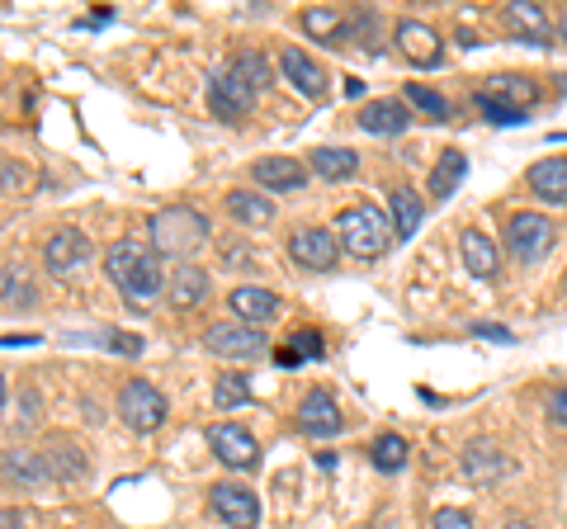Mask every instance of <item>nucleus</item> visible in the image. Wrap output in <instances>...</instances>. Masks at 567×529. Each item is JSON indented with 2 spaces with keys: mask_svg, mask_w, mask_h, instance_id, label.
Returning a JSON list of instances; mask_svg holds the SVG:
<instances>
[{
  "mask_svg": "<svg viewBox=\"0 0 567 529\" xmlns=\"http://www.w3.org/2000/svg\"><path fill=\"white\" fill-rule=\"evenodd\" d=\"M104 274L114 279V289L128 298V303H152L156 293H162V264H156V251L152 246H142L133 237H123L110 246V256H104Z\"/></svg>",
  "mask_w": 567,
  "mask_h": 529,
  "instance_id": "f257e3e1",
  "label": "nucleus"
},
{
  "mask_svg": "<svg viewBox=\"0 0 567 529\" xmlns=\"http://www.w3.org/2000/svg\"><path fill=\"white\" fill-rule=\"evenodd\" d=\"M147 232H152V251L156 256L185 260L208 241V218L199 214V208H189V204H171V208H162V214H152Z\"/></svg>",
  "mask_w": 567,
  "mask_h": 529,
  "instance_id": "f03ea898",
  "label": "nucleus"
},
{
  "mask_svg": "<svg viewBox=\"0 0 567 529\" xmlns=\"http://www.w3.org/2000/svg\"><path fill=\"white\" fill-rule=\"evenodd\" d=\"M336 241L341 251L354 256V260H379L388 246H393V222H388L374 204H350L341 218H336Z\"/></svg>",
  "mask_w": 567,
  "mask_h": 529,
  "instance_id": "7ed1b4c3",
  "label": "nucleus"
},
{
  "mask_svg": "<svg viewBox=\"0 0 567 529\" xmlns=\"http://www.w3.org/2000/svg\"><path fill=\"white\" fill-rule=\"evenodd\" d=\"M166 393L156 383L147 378H133V383H123V393H118V416H123V426L137 431V435H152V431H162V421H166Z\"/></svg>",
  "mask_w": 567,
  "mask_h": 529,
  "instance_id": "20e7f679",
  "label": "nucleus"
},
{
  "mask_svg": "<svg viewBox=\"0 0 567 529\" xmlns=\"http://www.w3.org/2000/svg\"><path fill=\"white\" fill-rule=\"evenodd\" d=\"M554 241H558V227L548 222L544 214H511L506 218V251L516 256L520 264H535V260H544L548 251H554Z\"/></svg>",
  "mask_w": 567,
  "mask_h": 529,
  "instance_id": "39448f33",
  "label": "nucleus"
},
{
  "mask_svg": "<svg viewBox=\"0 0 567 529\" xmlns=\"http://www.w3.org/2000/svg\"><path fill=\"white\" fill-rule=\"evenodd\" d=\"M208 506L227 529H256L260 525V497L251 487H237V483H213L208 487Z\"/></svg>",
  "mask_w": 567,
  "mask_h": 529,
  "instance_id": "423d86ee",
  "label": "nucleus"
},
{
  "mask_svg": "<svg viewBox=\"0 0 567 529\" xmlns=\"http://www.w3.org/2000/svg\"><path fill=\"white\" fill-rule=\"evenodd\" d=\"M208 445H213V454H218V464L237 468V473L260 464L256 435L246 431V426H237V421H213V426H208Z\"/></svg>",
  "mask_w": 567,
  "mask_h": 529,
  "instance_id": "0eeeda50",
  "label": "nucleus"
},
{
  "mask_svg": "<svg viewBox=\"0 0 567 529\" xmlns=\"http://www.w3.org/2000/svg\"><path fill=\"white\" fill-rule=\"evenodd\" d=\"M43 260H48V270L58 279L81 274L85 264H91V237H85L81 227H58V232L43 241Z\"/></svg>",
  "mask_w": 567,
  "mask_h": 529,
  "instance_id": "6e6552de",
  "label": "nucleus"
},
{
  "mask_svg": "<svg viewBox=\"0 0 567 529\" xmlns=\"http://www.w3.org/2000/svg\"><path fill=\"white\" fill-rule=\"evenodd\" d=\"M208 355H218V360H256L265 355V336L256 326H246V322H218V326H208Z\"/></svg>",
  "mask_w": 567,
  "mask_h": 529,
  "instance_id": "1a4fd4ad",
  "label": "nucleus"
},
{
  "mask_svg": "<svg viewBox=\"0 0 567 529\" xmlns=\"http://www.w3.org/2000/svg\"><path fill=\"white\" fill-rule=\"evenodd\" d=\"M336 256H341V241H336L331 227H298L289 237V260L303 264V270H331Z\"/></svg>",
  "mask_w": 567,
  "mask_h": 529,
  "instance_id": "9d476101",
  "label": "nucleus"
},
{
  "mask_svg": "<svg viewBox=\"0 0 567 529\" xmlns=\"http://www.w3.org/2000/svg\"><path fill=\"white\" fill-rule=\"evenodd\" d=\"M298 431L312 435V439H331L346 431V416L341 407H336V397L327 393V387H312V393L298 402Z\"/></svg>",
  "mask_w": 567,
  "mask_h": 529,
  "instance_id": "9b49d317",
  "label": "nucleus"
},
{
  "mask_svg": "<svg viewBox=\"0 0 567 529\" xmlns=\"http://www.w3.org/2000/svg\"><path fill=\"white\" fill-rule=\"evenodd\" d=\"M251 91L233 76V72H213L208 76V110L213 118H223V123H241L246 114H251Z\"/></svg>",
  "mask_w": 567,
  "mask_h": 529,
  "instance_id": "f8f14e48",
  "label": "nucleus"
},
{
  "mask_svg": "<svg viewBox=\"0 0 567 529\" xmlns=\"http://www.w3.org/2000/svg\"><path fill=\"white\" fill-rule=\"evenodd\" d=\"M279 72L284 81L293 85L303 100H327V72H322V62H312L303 48H284V58H279Z\"/></svg>",
  "mask_w": 567,
  "mask_h": 529,
  "instance_id": "ddd939ff",
  "label": "nucleus"
},
{
  "mask_svg": "<svg viewBox=\"0 0 567 529\" xmlns=\"http://www.w3.org/2000/svg\"><path fill=\"white\" fill-rule=\"evenodd\" d=\"M251 180L270 194H298L308 185V166L298 156H260L251 166Z\"/></svg>",
  "mask_w": 567,
  "mask_h": 529,
  "instance_id": "4468645a",
  "label": "nucleus"
},
{
  "mask_svg": "<svg viewBox=\"0 0 567 529\" xmlns=\"http://www.w3.org/2000/svg\"><path fill=\"white\" fill-rule=\"evenodd\" d=\"M506 473H511V458L496 439H473V445L464 449V478L468 483L492 487V483H502Z\"/></svg>",
  "mask_w": 567,
  "mask_h": 529,
  "instance_id": "2eb2a0df",
  "label": "nucleus"
},
{
  "mask_svg": "<svg viewBox=\"0 0 567 529\" xmlns=\"http://www.w3.org/2000/svg\"><path fill=\"white\" fill-rule=\"evenodd\" d=\"M393 43L398 52L412 66H435L440 62V52H445V43H440V33L431 24H421V20H402L398 33H393Z\"/></svg>",
  "mask_w": 567,
  "mask_h": 529,
  "instance_id": "dca6fc26",
  "label": "nucleus"
},
{
  "mask_svg": "<svg viewBox=\"0 0 567 529\" xmlns=\"http://www.w3.org/2000/svg\"><path fill=\"white\" fill-rule=\"evenodd\" d=\"M227 308L237 312V322H246V326H265V322H275L279 317V293H270V289H256V284H241V289H233L227 293Z\"/></svg>",
  "mask_w": 567,
  "mask_h": 529,
  "instance_id": "f3484780",
  "label": "nucleus"
},
{
  "mask_svg": "<svg viewBox=\"0 0 567 529\" xmlns=\"http://www.w3.org/2000/svg\"><path fill=\"white\" fill-rule=\"evenodd\" d=\"M502 20H506V29L516 33V39H525V43H548V39H554L548 10L535 6V0H511V6L502 10Z\"/></svg>",
  "mask_w": 567,
  "mask_h": 529,
  "instance_id": "a211bd4d",
  "label": "nucleus"
},
{
  "mask_svg": "<svg viewBox=\"0 0 567 529\" xmlns=\"http://www.w3.org/2000/svg\"><path fill=\"white\" fill-rule=\"evenodd\" d=\"M525 185L544 204H567V156H544L525 170Z\"/></svg>",
  "mask_w": 567,
  "mask_h": 529,
  "instance_id": "6ab92c4d",
  "label": "nucleus"
},
{
  "mask_svg": "<svg viewBox=\"0 0 567 529\" xmlns=\"http://www.w3.org/2000/svg\"><path fill=\"white\" fill-rule=\"evenodd\" d=\"M360 128L374 137H398L412 128V110H406V100H374L360 110Z\"/></svg>",
  "mask_w": 567,
  "mask_h": 529,
  "instance_id": "aec40b11",
  "label": "nucleus"
},
{
  "mask_svg": "<svg viewBox=\"0 0 567 529\" xmlns=\"http://www.w3.org/2000/svg\"><path fill=\"white\" fill-rule=\"evenodd\" d=\"M166 298H171L175 312L204 308V303H208V270H199V264H181V270H171Z\"/></svg>",
  "mask_w": 567,
  "mask_h": 529,
  "instance_id": "412c9836",
  "label": "nucleus"
},
{
  "mask_svg": "<svg viewBox=\"0 0 567 529\" xmlns=\"http://www.w3.org/2000/svg\"><path fill=\"white\" fill-rule=\"evenodd\" d=\"M0 478L10 487H39L48 483V464L29 449H10V454H0Z\"/></svg>",
  "mask_w": 567,
  "mask_h": 529,
  "instance_id": "4be33fe9",
  "label": "nucleus"
},
{
  "mask_svg": "<svg viewBox=\"0 0 567 529\" xmlns=\"http://www.w3.org/2000/svg\"><path fill=\"white\" fill-rule=\"evenodd\" d=\"M303 33H312L317 43H331V48H346V39H350V29H346V14L341 10H331V6H312V10H303Z\"/></svg>",
  "mask_w": 567,
  "mask_h": 529,
  "instance_id": "5701e85b",
  "label": "nucleus"
},
{
  "mask_svg": "<svg viewBox=\"0 0 567 529\" xmlns=\"http://www.w3.org/2000/svg\"><path fill=\"white\" fill-rule=\"evenodd\" d=\"M388 204H393V237H398V241H412V237H416V227H421V218H425L421 194H416L412 185H398Z\"/></svg>",
  "mask_w": 567,
  "mask_h": 529,
  "instance_id": "b1692460",
  "label": "nucleus"
},
{
  "mask_svg": "<svg viewBox=\"0 0 567 529\" xmlns=\"http://www.w3.org/2000/svg\"><path fill=\"white\" fill-rule=\"evenodd\" d=\"M458 251H464V264L477 274V279H496V270H502V256H496V246L477 232V227H468L464 237H458Z\"/></svg>",
  "mask_w": 567,
  "mask_h": 529,
  "instance_id": "393cba45",
  "label": "nucleus"
},
{
  "mask_svg": "<svg viewBox=\"0 0 567 529\" xmlns=\"http://www.w3.org/2000/svg\"><path fill=\"white\" fill-rule=\"evenodd\" d=\"M464 175H468V156L458 147H445L435 156V166H431V194H435V199H450Z\"/></svg>",
  "mask_w": 567,
  "mask_h": 529,
  "instance_id": "a878e982",
  "label": "nucleus"
},
{
  "mask_svg": "<svg viewBox=\"0 0 567 529\" xmlns=\"http://www.w3.org/2000/svg\"><path fill=\"white\" fill-rule=\"evenodd\" d=\"M483 95H492V100H502V104H511V110H529V104L539 100V85L529 81V76H492L487 85H483Z\"/></svg>",
  "mask_w": 567,
  "mask_h": 529,
  "instance_id": "bb28decb",
  "label": "nucleus"
},
{
  "mask_svg": "<svg viewBox=\"0 0 567 529\" xmlns=\"http://www.w3.org/2000/svg\"><path fill=\"white\" fill-rule=\"evenodd\" d=\"M227 214H233L241 227H270L275 222V204L265 199V194L233 189V194H227Z\"/></svg>",
  "mask_w": 567,
  "mask_h": 529,
  "instance_id": "cd10ccee",
  "label": "nucleus"
},
{
  "mask_svg": "<svg viewBox=\"0 0 567 529\" xmlns=\"http://www.w3.org/2000/svg\"><path fill=\"white\" fill-rule=\"evenodd\" d=\"M39 303V289H33V279L24 264H6L0 270V308H33Z\"/></svg>",
  "mask_w": 567,
  "mask_h": 529,
  "instance_id": "c85d7f7f",
  "label": "nucleus"
},
{
  "mask_svg": "<svg viewBox=\"0 0 567 529\" xmlns=\"http://www.w3.org/2000/svg\"><path fill=\"white\" fill-rule=\"evenodd\" d=\"M322 355H327L322 331H298V336H289V341L275 350V364L279 369H298L303 360H322Z\"/></svg>",
  "mask_w": 567,
  "mask_h": 529,
  "instance_id": "c756f323",
  "label": "nucleus"
},
{
  "mask_svg": "<svg viewBox=\"0 0 567 529\" xmlns=\"http://www.w3.org/2000/svg\"><path fill=\"white\" fill-rule=\"evenodd\" d=\"M233 76L246 85V91H270L275 85V72H270V62H265V52H256V48H246V52H237L233 58Z\"/></svg>",
  "mask_w": 567,
  "mask_h": 529,
  "instance_id": "7c9ffc66",
  "label": "nucleus"
},
{
  "mask_svg": "<svg viewBox=\"0 0 567 529\" xmlns=\"http://www.w3.org/2000/svg\"><path fill=\"white\" fill-rule=\"evenodd\" d=\"M312 170L322 175V180H350V175L360 170V152H350V147H317L312 152Z\"/></svg>",
  "mask_w": 567,
  "mask_h": 529,
  "instance_id": "2f4dec72",
  "label": "nucleus"
},
{
  "mask_svg": "<svg viewBox=\"0 0 567 529\" xmlns=\"http://www.w3.org/2000/svg\"><path fill=\"white\" fill-rule=\"evenodd\" d=\"M402 100L412 104V110H421L425 118H435V123H445V118H450V100L440 95V91H425L421 81H412V85H406V91H402Z\"/></svg>",
  "mask_w": 567,
  "mask_h": 529,
  "instance_id": "473e14b6",
  "label": "nucleus"
},
{
  "mask_svg": "<svg viewBox=\"0 0 567 529\" xmlns=\"http://www.w3.org/2000/svg\"><path fill=\"white\" fill-rule=\"evenodd\" d=\"M246 397H251V383H246L241 374H218V378H213V407H218V412L241 407Z\"/></svg>",
  "mask_w": 567,
  "mask_h": 529,
  "instance_id": "72a5a7b5",
  "label": "nucleus"
},
{
  "mask_svg": "<svg viewBox=\"0 0 567 529\" xmlns=\"http://www.w3.org/2000/svg\"><path fill=\"white\" fill-rule=\"evenodd\" d=\"M369 458H374L379 473H398L406 464V439L402 435H379L374 449H369Z\"/></svg>",
  "mask_w": 567,
  "mask_h": 529,
  "instance_id": "f704fd0d",
  "label": "nucleus"
},
{
  "mask_svg": "<svg viewBox=\"0 0 567 529\" xmlns=\"http://www.w3.org/2000/svg\"><path fill=\"white\" fill-rule=\"evenodd\" d=\"M473 104H477V114H483L487 123H496V128H516V123H525V114H520V110H511V104L492 100V95H483V91L473 95Z\"/></svg>",
  "mask_w": 567,
  "mask_h": 529,
  "instance_id": "c9c22d12",
  "label": "nucleus"
},
{
  "mask_svg": "<svg viewBox=\"0 0 567 529\" xmlns=\"http://www.w3.org/2000/svg\"><path fill=\"white\" fill-rule=\"evenodd\" d=\"M435 529H473V516L468 510L445 506V510H435Z\"/></svg>",
  "mask_w": 567,
  "mask_h": 529,
  "instance_id": "e433bc0d",
  "label": "nucleus"
},
{
  "mask_svg": "<svg viewBox=\"0 0 567 529\" xmlns=\"http://www.w3.org/2000/svg\"><path fill=\"white\" fill-rule=\"evenodd\" d=\"M548 421H554V426H567V383L548 393Z\"/></svg>",
  "mask_w": 567,
  "mask_h": 529,
  "instance_id": "4c0bfd02",
  "label": "nucleus"
},
{
  "mask_svg": "<svg viewBox=\"0 0 567 529\" xmlns=\"http://www.w3.org/2000/svg\"><path fill=\"white\" fill-rule=\"evenodd\" d=\"M473 336H483V341H502V345H516V336H511V326H496V322H477V326H473Z\"/></svg>",
  "mask_w": 567,
  "mask_h": 529,
  "instance_id": "58836bf2",
  "label": "nucleus"
},
{
  "mask_svg": "<svg viewBox=\"0 0 567 529\" xmlns=\"http://www.w3.org/2000/svg\"><path fill=\"white\" fill-rule=\"evenodd\" d=\"M110 341L118 355H142V336H128V331H110Z\"/></svg>",
  "mask_w": 567,
  "mask_h": 529,
  "instance_id": "ea45409f",
  "label": "nucleus"
},
{
  "mask_svg": "<svg viewBox=\"0 0 567 529\" xmlns=\"http://www.w3.org/2000/svg\"><path fill=\"white\" fill-rule=\"evenodd\" d=\"M0 345H10V350H20V345H39V336H0Z\"/></svg>",
  "mask_w": 567,
  "mask_h": 529,
  "instance_id": "a19ab883",
  "label": "nucleus"
},
{
  "mask_svg": "<svg viewBox=\"0 0 567 529\" xmlns=\"http://www.w3.org/2000/svg\"><path fill=\"white\" fill-rule=\"evenodd\" d=\"M346 95H350V100H360V95H364V81H354V76H350V81H346Z\"/></svg>",
  "mask_w": 567,
  "mask_h": 529,
  "instance_id": "79ce46f5",
  "label": "nucleus"
},
{
  "mask_svg": "<svg viewBox=\"0 0 567 529\" xmlns=\"http://www.w3.org/2000/svg\"><path fill=\"white\" fill-rule=\"evenodd\" d=\"M6 402H10V383H6V374H0V412H6Z\"/></svg>",
  "mask_w": 567,
  "mask_h": 529,
  "instance_id": "37998d69",
  "label": "nucleus"
},
{
  "mask_svg": "<svg viewBox=\"0 0 567 529\" xmlns=\"http://www.w3.org/2000/svg\"><path fill=\"white\" fill-rule=\"evenodd\" d=\"M502 529H535V525H529V520H511V525H502Z\"/></svg>",
  "mask_w": 567,
  "mask_h": 529,
  "instance_id": "c03bdc74",
  "label": "nucleus"
},
{
  "mask_svg": "<svg viewBox=\"0 0 567 529\" xmlns=\"http://www.w3.org/2000/svg\"><path fill=\"white\" fill-rule=\"evenodd\" d=\"M558 39L567 43V14H563V24H558Z\"/></svg>",
  "mask_w": 567,
  "mask_h": 529,
  "instance_id": "a18cd8bd",
  "label": "nucleus"
}]
</instances>
